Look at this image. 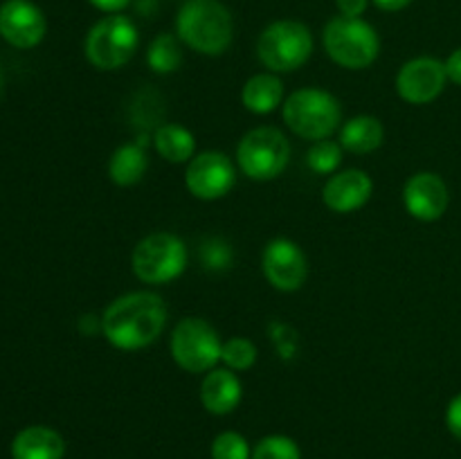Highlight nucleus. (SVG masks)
Wrapping results in <instances>:
<instances>
[{
  "label": "nucleus",
  "mask_w": 461,
  "mask_h": 459,
  "mask_svg": "<svg viewBox=\"0 0 461 459\" xmlns=\"http://www.w3.org/2000/svg\"><path fill=\"white\" fill-rule=\"evenodd\" d=\"M99 320L108 345L120 351H140L162 336L169 310L158 292L131 291L115 297Z\"/></svg>",
  "instance_id": "nucleus-1"
},
{
  "label": "nucleus",
  "mask_w": 461,
  "mask_h": 459,
  "mask_svg": "<svg viewBox=\"0 0 461 459\" xmlns=\"http://www.w3.org/2000/svg\"><path fill=\"white\" fill-rule=\"evenodd\" d=\"M176 36L194 52L221 57L234 39L232 14L219 0H187L176 16Z\"/></svg>",
  "instance_id": "nucleus-2"
},
{
  "label": "nucleus",
  "mask_w": 461,
  "mask_h": 459,
  "mask_svg": "<svg viewBox=\"0 0 461 459\" xmlns=\"http://www.w3.org/2000/svg\"><path fill=\"white\" fill-rule=\"evenodd\" d=\"M284 124L297 138L311 140H329L336 130H340L342 106L336 94L324 88H300L288 94L282 104Z\"/></svg>",
  "instance_id": "nucleus-3"
},
{
  "label": "nucleus",
  "mask_w": 461,
  "mask_h": 459,
  "mask_svg": "<svg viewBox=\"0 0 461 459\" xmlns=\"http://www.w3.org/2000/svg\"><path fill=\"white\" fill-rule=\"evenodd\" d=\"M189 264V250L174 232H151L140 238L131 255L135 277L149 286L176 282Z\"/></svg>",
  "instance_id": "nucleus-4"
},
{
  "label": "nucleus",
  "mask_w": 461,
  "mask_h": 459,
  "mask_svg": "<svg viewBox=\"0 0 461 459\" xmlns=\"http://www.w3.org/2000/svg\"><path fill=\"white\" fill-rule=\"evenodd\" d=\"M140 48V32L124 14H108L88 30L84 54L93 68L113 72L124 68Z\"/></svg>",
  "instance_id": "nucleus-5"
},
{
  "label": "nucleus",
  "mask_w": 461,
  "mask_h": 459,
  "mask_svg": "<svg viewBox=\"0 0 461 459\" xmlns=\"http://www.w3.org/2000/svg\"><path fill=\"white\" fill-rule=\"evenodd\" d=\"M313 54V34L309 25L293 18L275 21L257 39V57L268 72H295Z\"/></svg>",
  "instance_id": "nucleus-6"
},
{
  "label": "nucleus",
  "mask_w": 461,
  "mask_h": 459,
  "mask_svg": "<svg viewBox=\"0 0 461 459\" xmlns=\"http://www.w3.org/2000/svg\"><path fill=\"white\" fill-rule=\"evenodd\" d=\"M322 43L329 58L347 70H365L381 54V36L363 18H347L338 14L327 22Z\"/></svg>",
  "instance_id": "nucleus-7"
},
{
  "label": "nucleus",
  "mask_w": 461,
  "mask_h": 459,
  "mask_svg": "<svg viewBox=\"0 0 461 459\" xmlns=\"http://www.w3.org/2000/svg\"><path fill=\"white\" fill-rule=\"evenodd\" d=\"M291 162V142L275 126H255L237 144V165L257 183L275 180Z\"/></svg>",
  "instance_id": "nucleus-8"
},
{
  "label": "nucleus",
  "mask_w": 461,
  "mask_h": 459,
  "mask_svg": "<svg viewBox=\"0 0 461 459\" xmlns=\"http://www.w3.org/2000/svg\"><path fill=\"white\" fill-rule=\"evenodd\" d=\"M169 351L174 363L187 374H207L221 363L223 340L205 318H183L171 331Z\"/></svg>",
  "instance_id": "nucleus-9"
},
{
  "label": "nucleus",
  "mask_w": 461,
  "mask_h": 459,
  "mask_svg": "<svg viewBox=\"0 0 461 459\" xmlns=\"http://www.w3.org/2000/svg\"><path fill=\"white\" fill-rule=\"evenodd\" d=\"M237 184V169L228 153L201 151L187 162L185 187L198 201H219Z\"/></svg>",
  "instance_id": "nucleus-10"
},
{
  "label": "nucleus",
  "mask_w": 461,
  "mask_h": 459,
  "mask_svg": "<svg viewBox=\"0 0 461 459\" xmlns=\"http://www.w3.org/2000/svg\"><path fill=\"white\" fill-rule=\"evenodd\" d=\"M261 270L275 291L295 292L304 286L309 277V259L295 241L279 237L264 246Z\"/></svg>",
  "instance_id": "nucleus-11"
},
{
  "label": "nucleus",
  "mask_w": 461,
  "mask_h": 459,
  "mask_svg": "<svg viewBox=\"0 0 461 459\" xmlns=\"http://www.w3.org/2000/svg\"><path fill=\"white\" fill-rule=\"evenodd\" d=\"M446 84H448L446 66L435 57L410 58L396 75V93L412 106H426L435 102L444 93Z\"/></svg>",
  "instance_id": "nucleus-12"
},
{
  "label": "nucleus",
  "mask_w": 461,
  "mask_h": 459,
  "mask_svg": "<svg viewBox=\"0 0 461 459\" xmlns=\"http://www.w3.org/2000/svg\"><path fill=\"white\" fill-rule=\"evenodd\" d=\"M48 34L43 9L32 0H5L0 4V36L12 48L32 50Z\"/></svg>",
  "instance_id": "nucleus-13"
},
{
  "label": "nucleus",
  "mask_w": 461,
  "mask_h": 459,
  "mask_svg": "<svg viewBox=\"0 0 461 459\" xmlns=\"http://www.w3.org/2000/svg\"><path fill=\"white\" fill-rule=\"evenodd\" d=\"M403 205L405 212L421 223L439 220L450 205L448 184L435 171H417L405 180Z\"/></svg>",
  "instance_id": "nucleus-14"
},
{
  "label": "nucleus",
  "mask_w": 461,
  "mask_h": 459,
  "mask_svg": "<svg viewBox=\"0 0 461 459\" xmlns=\"http://www.w3.org/2000/svg\"><path fill=\"white\" fill-rule=\"evenodd\" d=\"M374 194V180L363 169H345L329 176L322 189V201L336 214H354L363 210Z\"/></svg>",
  "instance_id": "nucleus-15"
},
{
  "label": "nucleus",
  "mask_w": 461,
  "mask_h": 459,
  "mask_svg": "<svg viewBox=\"0 0 461 459\" xmlns=\"http://www.w3.org/2000/svg\"><path fill=\"white\" fill-rule=\"evenodd\" d=\"M243 399V385L237 374L228 367H214L203 374L201 403L214 417H225L239 408Z\"/></svg>",
  "instance_id": "nucleus-16"
},
{
  "label": "nucleus",
  "mask_w": 461,
  "mask_h": 459,
  "mask_svg": "<svg viewBox=\"0 0 461 459\" xmlns=\"http://www.w3.org/2000/svg\"><path fill=\"white\" fill-rule=\"evenodd\" d=\"M66 441L50 426H27L14 436V459H63Z\"/></svg>",
  "instance_id": "nucleus-17"
},
{
  "label": "nucleus",
  "mask_w": 461,
  "mask_h": 459,
  "mask_svg": "<svg viewBox=\"0 0 461 459\" xmlns=\"http://www.w3.org/2000/svg\"><path fill=\"white\" fill-rule=\"evenodd\" d=\"M284 84L275 72H257L243 84L241 104L252 115H268L284 104Z\"/></svg>",
  "instance_id": "nucleus-18"
},
{
  "label": "nucleus",
  "mask_w": 461,
  "mask_h": 459,
  "mask_svg": "<svg viewBox=\"0 0 461 459\" xmlns=\"http://www.w3.org/2000/svg\"><path fill=\"white\" fill-rule=\"evenodd\" d=\"M383 140H385V129H383L381 120L372 115L351 117L340 126V133H338L340 147L356 156H367V153L376 151L381 148Z\"/></svg>",
  "instance_id": "nucleus-19"
},
{
  "label": "nucleus",
  "mask_w": 461,
  "mask_h": 459,
  "mask_svg": "<svg viewBox=\"0 0 461 459\" xmlns=\"http://www.w3.org/2000/svg\"><path fill=\"white\" fill-rule=\"evenodd\" d=\"M149 156L142 144L126 142L120 144L108 158V178L117 187H133L147 176Z\"/></svg>",
  "instance_id": "nucleus-20"
},
{
  "label": "nucleus",
  "mask_w": 461,
  "mask_h": 459,
  "mask_svg": "<svg viewBox=\"0 0 461 459\" xmlns=\"http://www.w3.org/2000/svg\"><path fill=\"white\" fill-rule=\"evenodd\" d=\"M153 147L160 153L162 160L171 165H187L196 156V138L192 130L183 124L167 122L160 124L153 133Z\"/></svg>",
  "instance_id": "nucleus-21"
},
{
  "label": "nucleus",
  "mask_w": 461,
  "mask_h": 459,
  "mask_svg": "<svg viewBox=\"0 0 461 459\" xmlns=\"http://www.w3.org/2000/svg\"><path fill=\"white\" fill-rule=\"evenodd\" d=\"M183 63V50H180V39L171 32L158 34L147 48V66L156 75H171Z\"/></svg>",
  "instance_id": "nucleus-22"
},
{
  "label": "nucleus",
  "mask_w": 461,
  "mask_h": 459,
  "mask_svg": "<svg viewBox=\"0 0 461 459\" xmlns=\"http://www.w3.org/2000/svg\"><path fill=\"white\" fill-rule=\"evenodd\" d=\"M342 153H345V148L336 140H318L306 151V166L318 176H333L340 169Z\"/></svg>",
  "instance_id": "nucleus-23"
},
{
  "label": "nucleus",
  "mask_w": 461,
  "mask_h": 459,
  "mask_svg": "<svg viewBox=\"0 0 461 459\" xmlns=\"http://www.w3.org/2000/svg\"><path fill=\"white\" fill-rule=\"evenodd\" d=\"M257 356H259V351H257L255 342L243 336H234L223 342L221 363L232 372H248L250 367H255Z\"/></svg>",
  "instance_id": "nucleus-24"
},
{
  "label": "nucleus",
  "mask_w": 461,
  "mask_h": 459,
  "mask_svg": "<svg viewBox=\"0 0 461 459\" xmlns=\"http://www.w3.org/2000/svg\"><path fill=\"white\" fill-rule=\"evenodd\" d=\"M250 459H302V450L291 436L268 435L257 441Z\"/></svg>",
  "instance_id": "nucleus-25"
},
{
  "label": "nucleus",
  "mask_w": 461,
  "mask_h": 459,
  "mask_svg": "<svg viewBox=\"0 0 461 459\" xmlns=\"http://www.w3.org/2000/svg\"><path fill=\"white\" fill-rule=\"evenodd\" d=\"M252 450L246 436L234 430H225L212 441V459H250Z\"/></svg>",
  "instance_id": "nucleus-26"
},
{
  "label": "nucleus",
  "mask_w": 461,
  "mask_h": 459,
  "mask_svg": "<svg viewBox=\"0 0 461 459\" xmlns=\"http://www.w3.org/2000/svg\"><path fill=\"white\" fill-rule=\"evenodd\" d=\"M201 256H203V264H205L207 268L219 270V268H225V266L230 264V259H232V252H230L228 243H223L221 238H210V241L203 243Z\"/></svg>",
  "instance_id": "nucleus-27"
},
{
  "label": "nucleus",
  "mask_w": 461,
  "mask_h": 459,
  "mask_svg": "<svg viewBox=\"0 0 461 459\" xmlns=\"http://www.w3.org/2000/svg\"><path fill=\"white\" fill-rule=\"evenodd\" d=\"M446 428L455 439L461 441V392L450 399L448 408H446Z\"/></svg>",
  "instance_id": "nucleus-28"
},
{
  "label": "nucleus",
  "mask_w": 461,
  "mask_h": 459,
  "mask_svg": "<svg viewBox=\"0 0 461 459\" xmlns=\"http://www.w3.org/2000/svg\"><path fill=\"white\" fill-rule=\"evenodd\" d=\"M336 7L340 12V16L363 18V14L369 7V0H336Z\"/></svg>",
  "instance_id": "nucleus-29"
},
{
  "label": "nucleus",
  "mask_w": 461,
  "mask_h": 459,
  "mask_svg": "<svg viewBox=\"0 0 461 459\" xmlns=\"http://www.w3.org/2000/svg\"><path fill=\"white\" fill-rule=\"evenodd\" d=\"M444 66H446V75H448V81H453L455 86H461V48L453 50V52L448 54Z\"/></svg>",
  "instance_id": "nucleus-30"
},
{
  "label": "nucleus",
  "mask_w": 461,
  "mask_h": 459,
  "mask_svg": "<svg viewBox=\"0 0 461 459\" xmlns=\"http://www.w3.org/2000/svg\"><path fill=\"white\" fill-rule=\"evenodd\" d=\"M95 9L108 14H122L131 4V0H88Z\"/></svg>",
  "instance_id": "nucleus-31"
},
{
  "label": "nucleus",
  "mask_w": 461,
  "mask_h": 459,
  "mask_svg": "<svg viewBox=\"0 0 461 459\" xmlns=\"http://www.w3.org/2000/svg\"><path fill=\"white\" fill-rule=\"evenodd\" d=\"M374 4H376L378 9H383V12H401V9H405L408 4H412V0H372Z\"/></svg>",
  "instance_id": "nucleus-32"
},
{
  "label": "nucleus",
  "mask_w": 461,
  "mask_h": 459,
  "mask_svg": "<svg viewBox=\"0 0 461 459\" xmlns=\"http://www.w3.org/2000/svg\"><path fill=\"white\" fill-rule=\"evenodd\" d=\"M0 94H3V70H0Z\"/></svg>",
  "instance_id": "nucleus-33"
}]
</instances>
